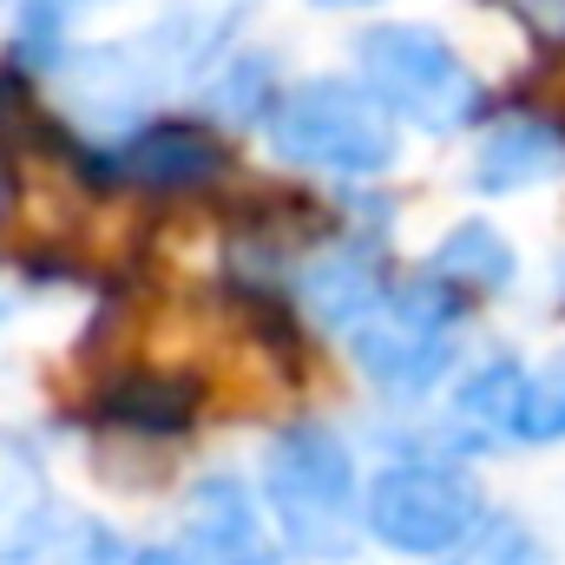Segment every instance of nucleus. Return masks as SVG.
Instances as JSON below:
<instances>
[{"label":"nucleus","mask_w":565,"mask_h":565,"mask_svg":"<svg viewBox=\"0 0 565 565\" xmlns=\"http://www.w3.org/2000/svg\"><path fill=\"white\" fill-rule=\"evenodd\" d=\"M264 493L270 513L282 520L289 553L309 559H342L355 553V520H362V480L355 454L335 427L289 422L264 454Z\"/></svg>","instance_id":"1"},{"label":"nucleus","mask_w":565,"mask_h":565,"mask_svg":"<svg viewBox=\"0 0 565 565\" xmlns=\"http://www.w3.org/2000/svg\"><path fill=\"white\" fill-rule=\"evenodd\" d=\"M355 66H362V93L388 113V119H408L422 132H454L480 113V79L467 73V60L427 33V26H402V20H382L355 40Z\"/></svg>","instance_id":"2"},{"label":"nucleus","mask_w":565,"mask_h":565,"mask_svg":"<svg viewBox=\"0 0 565 565\" xmlns=\"http://www.w3.org/2000/svg\"><path fill=\"white\" fill-rule=\"evenodd\" d=\"M270 151L335 178H382L395 164V119L355 79H309L270 99Z\"/></svg>","instance_id":"3"},{"label":"nucleus","mask_w":565,"mask_h":565,"mask_svg":"<svg viewBox=\"0 0 565 565\" xmlns=\"http://www.w3.org/2000/svg\"><path fill=\"white\" fill-rule=\"evenodd\" d=\"M480 520V487L447 460H402L362 487V526L408 559H447Z\"/></svg>","instance_id":"4"},{"label":"nucleus","mask_w":565,"mask_h":565,"mask_svg":"<svg viewBox=\"0 0 565 565\" xmlns=\"http://www.w3.org/2000/svg\"><path fill=\"white\" fill-rule=\"evenodd\" d=\"M454 322H460L454 289H440V282H408V289H388V296L349 329V342H355V362L369 369V382H382V388H395V395H422V388H434V382L454 369V355H460Z\"/></svg>","instance_id":"5"},{"label":"nucleus","mask_w":565,"mask_h":565,"mask_svg":"<svg viewBox=\"0 0 565 565\" xmlns=\"http://www.w3.org/2000/svg\"><path fill=\"white\" fill-rule=\"evenodd\" d=\"M264 520H257V500L244 493V480L231 473H204L184 500V559L191 565H250L264 553Z\"/></svg>","instance_id":"6"},{"label":"nucleus","mask_w":565,"mask_h":565,"mask_svg":"<svg viewBox=\"0 0 565 565\" xmlns=\"http://www.w3.org/2000/svg\"><path fill=\"white\" fill-rule=\"evenodd\" d=\"M296 296L309 302V316H316L322 329H355V322L388 296L382 250L362 244V237H335V244H322V250L302 264Z\"/></svg>","instance_id":"7"},{"label":"nucleus","mask_w":565,"mask_h":565,"mask_svg":"<svg viewBox=\"0 0 565 565\" xmlns=\"http://www.w3.org/2000/svg\"><path fill=\"white\" fill-rule=\"evenodd\" d=\"M565 171V126H546V119H500L487 139H480V158H473V184L480 191H526V184H546Z\"/></svg>","instance_id":"8"},{"label":"nucleus","mask_w":565,"mask_h":565,"mask_svg":"<svg viewBox=\"0 0 565 565\" xmlns=\"http://www.w3.org/2000/svg\"><path fill=\"white\" fill-rule=\"evenodd\" d=\"M119 171L132 184H151V191H191V184L224 171V145L204 126H145V132L126 139Z\"/></svg>","instance_id":"9"},{"label":"nucleus","mask_w":565,"mask_h":565,"mask_svg":"<svg viewBox=\"0 0 565 565\" xmlns=\"http://www.w3.org/2000/svg\"><path fill=\"white\" fill-rule=\"evenodd\" d=\"M53 526L46 460L26 434H0V559H26Z\"/></svg>","instance_id":"10"},{"label":"nucleus","mask_w":565,"mask_h":565,"mask_svg":"<svg viewBox=\"0 0 565 565\" xmlns=\"http://www.w3.org/2000/svg\"><path fill=\"white\" fill-rule=\"evenodd\" d=\"M520 408H526V369H520L513 355L480 362V369L454 388V422L473 434V447L513 440V434H520Z\"/></svg>","instance_id":"11"},{"label":"nucleus","mask_w":565,"mask_h":565,"mask_svg":"<svg viewBox=\"0 0 565 565\" xmlns=\"http://www.w3.org/2000/svg\"><path fill=\"white\" fill-rule=\"evenodd\" d=\"M427 277L440 289H487V296H500L507 282L520 277V257H513V244L493 224H460V231H447L434 244Z\"/></svg>","instance_id":"12"},{"label":"nucleus","mask_w":565,"mask_h":565,"mask_svg":"<svg viewBox=\"0 0 565 565\" xmlns=\"http://www.w3.org/2000/svg\"><path fill=\"white\" fill-rule=\"evenodd\" d=\"M198 402H204V388L191 375H119L106 388V415L119 427H132V434H151V440L178 434L198 415Z\"/></svg>","instance_id":"13"},{"label":"nucleus","mask_w":565,"mask_h":565,"mask_svg":"<svg viewBox=\"0 0 565 565\" xmlns=\"http://www.w3.org/2000/svg\"><path fill=\"white\" fill-rule=\"evenodd\" d=\"M26 565H119V533L93 513H66L40 533Z\"/></svg>","instance_id":"14"},{"label":"nucleus","mask_w":565,"mask_h":565,"mask_svg":"<svg viewBox=\"0 0 565 565\" xmlns=\"http://www.w3.org/2000/svg\"><path fill=\"white\" fill-rule=\"evenodd\" d=\"M440 565H553V559H546V546L533 540L526 520L493 513V520H480V526H473V533H467Z\"/></svg>","instance_id":"15"},{"label":"nucleus","mask_w":565,"mask_h":565,"mask_svg":"<svg viewBox=\"0 0 565 565\" xmlns=\"http://www.w3.org/2000/svg\"><path fill=\"white\" fill-rule=\"evenodd\" d=\"M270 93H277L270 60L250 53V60L224 66V79L211 86V113H217V119H264V113H270Z\"/></svg>","instance_id":"16"},{"label":"nucleus","mask_w":565,"mask_h":565,"mask_svg":"<svg viewBox=\"0 0 565 565\" xmlns=\"http://www.w3.org/2000/svg\"><path fill=\"white\" fill-rule=\"evenodd\" d=\"M520 440H565V355L526 375V408H520Z\"/></svg>","instance_id":"17"},{"label":"nucleus","mask_w":565,"mask_h":565,"mask_svg":"<svg viewBox=\"0 0 565 565\" xmlns=\"http://www.w3.org/2000/svg\"><path fill=\"white\" fill-rule=\"evenodd\" d=\"M53 40H60V0L26 7V26L13 33V53H20V60H46V53H53Z\"/></svg>","instance_id":"18"},{"label":"nucleus","mask_w":565,"mask_h":565,"mask_svg":"<svg viewBox=\"0 0 565 565\" xmlns=\"http://www.w3.org/2000/svg\"><path fill=\"white\" fill-rule=\"evenodd\" d=\"M520 26H533L540 40H553V46H565V0H500Z\"/></svg>","instance_id":"19"},{"label":"nucleus","mask_w":565,"mask_h":565,"mask_svg":"<svg viewBox=\"0 0 565 565\" xmlns=\"http://www.w3.org/2000/svg\"><path fill=\"white\" fill-rule=\"evenodd\" d=\"M126 565H191V559H184L178 546H139V553H132Z\"/></svg>","instance_id":"20"},{"label":"nucleus","mask_w":565,"mask_h":565,"mask_svg":"<svg viewBox=\"0 0 565 565\" xmlns=\"http://www.w3.org/2000/svg\"><path fill=\"white\" fill-rule=\"evenodd\" d=\"M250 565H302V559H296L289 546H264V553H257V559H250Z\"/></svg>","instance_id":"21"},{"label":"nucleus","mask_w":565,"mask_h":565,"mask_svg":"<svg viewBox=\"0 0 565 565\" xmlns=\"http://www.w3.org/2000/svg\"><path fill=\"white\" fill-rule=\"evenodd\" d=\"M316 7H375V0H316Z\"/></svg>","instance_id":"22"}]
</instances>
